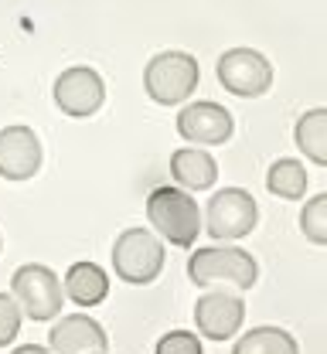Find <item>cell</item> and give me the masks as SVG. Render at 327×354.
Returning <instances> with one entry per match:
<instances>
[{"instance_id": "e0dca14e", "label": "cell", "mask_w": 327, "mask_h": 354, "mask_svg": "<svg viewBox=\"0 0 327 354\" xmlns=\"http://www.w3.org/2000/svg\"><path fill=\"white\" fill-rule=\"evenodd\" d=\"M266 187H270V194H277V198L300 201L303 191H307V171H303V164L293 160V157L277 160V164L270 167V174H266Z\"/></svg>"}, {"instance_id": "277c9868", "label": "cell", "mask_w": 327, "mask_h": 354, "mask_svg": "<svg viewBox=\"0 0 327 354\" xmlns=\"http://www.w3.org/2000/svg\"><path fill=\"white\" fill-rule=\"evenodd\" d=\"M164 269V242L147 228H127L113 242V272L123 283L147 286Z\"/></svg>"}, {"instance_id": "9c48e42d", "label": "cell", "mask_w": 327, "mask_h": 354, "mask_svg": "<svg viewBox=\"0 0 327 354\" xmlns=\"http://www.w3.org/2000/svg\"><path fill=\"white\" fill-rule=\"evenodd\" d=\"M242 320H245V300L239 293L212 290L194 304V327L208 341H229L232 334H239Z\"/></svg>"}, {"instance_id": "4fadbf2b", "label": "cell", "mask_w": 327, "mask_h": 354, "mask_svg": "<svg viewBox=\"0 0 327 354\" xmlns=\"http://www.w3.org/2000/svg\"><path fill=\"white\" fill-rule=\"evenodd\" d=\"M171 177L185 191H208L218 180V164L212 153H205L198 147H181L171 153Z\"/></svg>"}, {"instance_id": "5bb4252c", "label": "cell", "mask_w": 327, "mask_h": 354, "mask_svg": "<svg viewBox=\"0 0 327 354\" xmlns=\"http://www.w3.org/2000/svg\"><path fill=\"white\" fill-rule=\"evenodd\" d=\"M62 293L68 300H75L79 307H95L109 293V276H106L102 266H95V263H75V266H68V272H65Z\"/></svg>"}, {"instance_id": "ba28073f", "label": "cell", "mask_w": 327, "mask_h": 354, "mask_svg": "<svg viewBox=\"0 0 327 354\" xmlns=\"http://www.w3.org/2000/svg\"><path fill=\"white\" fill-rule=\"evenodd\" d=\"M55 106L65 113V116H75V120H86L95 116L99 106L106 102V82L102 75L89 68V65H72L65 68L58 79H55Z\"/></svg>"}, {"instance_id": "9a60e30c", "label": "cell", "mask_w": 327, "mask_h": 354, "mask_svg": "<svg viewBox=\"0 0 327 354\" xmlns=\"http://www.w3.org/2000/svg\"><path fill=\"white\" fill-rule=\"evenodd\" d=\"M293 140L303 150L307 160H314L317 167H327V109L317 106L310 113H303L293 127Z\"/></svg>"}, {"instance_id": "7c38bea8", "label": "cell", "mask_w": 327, "mask_h": 354, "mask_svg": "<svg viewBox=\"0 0 327 354\" xmlns=\"http://www.w3.org/2000/svg\"><path fill=\"white\" fill-rule=\"evenodd\" d=\"M48 344H51V354H106L109 337L93 317L72 313V317H62L51 327Z\"/></svg>"}, {"instance_id": "7402d4cb", "label": "cell", "mask_w": 327, "mask_h": 354, "mask_svg": "<svg viewBox=\"0 0 327 354\" xmlns=\"http://www.w3.org/2000/svg\"><path fill=\"white\" fill-rule=\"evenodd\" d=\"M0 249H3V239H0Z\"/></svg>"}, {"instance_id": "3957f363", "label": "cell", "mask_w": 327, "mask_h": 354, "mask_svg": "<svg viewBox=\"0 0 327 354\" xmlns=\"http://www.w3.org/2000/svg\"><path fill=\"white\" fill-rule=\"evenodd\" d=\"M201 68L187 51H160L143 68V88L157 106H181L194 95Z\"/></svg>"}, {"instance_id": "ffe728a7", "label": "cell", "mask_w": 327, "mask_h": 354, "mask_svg": "<svg viewBox=\"0 0 327 354\" xmlns=\"http://www.w3.org/2000/svg\"><path fill=\"white\" fill-rule=\"evenodd\" d=\"M21 330V307L14 297H3L0 293V348H7Z\"/></svg>"}, {"instance_id": "44dd1931", "label": "cell", "mask_w": 327, "mask_h": 354, "mask_svg": "<svg viewBox=\"0 0 327 354\" xmlns=\"http://www.w3.org/2000/svg\"><path fill=\"white\" fill-rule=\"evenodd\" d=\"M10 354H51L48 348H41V344H21L17 351H10Z\"/></svg>"}, {"instance_id": "6da1fadb", "label": "cell", "mask_w": 327, "mask_h": 354, "mask_svg": "<svg viewBox=\"0 0 327 354\" xmlns=\"http://www.w3.org/2000/svg\"><path fill=\"white\" fill-rule=\"evenodd\" d=\"M147 218L157 228L160 239H167L178 249H191L201 232V212L194 194L185 187H153L147 198Z\"/></svg>"}, {"instance_id": "30bf717a", "label": "cell", "mask_w": 327, "mask_h": 354, "mask_svg": "<svg viewBox=\"0 0 327 354\" xmlns=\"http://www.w3.org/2000/svg\"><path fill=\"white\" fill-rule=\"evenodd\" d=\"M232 113L218 102H191L178 113V133L194 147H222L232 140Z\"/></svg>"}, {"instance_id": "52a82bcc", "label": "cell", "mask_w": 327, "mask_h": 354, "mask_svg": "<svg viewBox=\"0 0 327 354\" xmlns=\"http://www.w3.org/2000/svg\"><path fill=\"white\" fill-rule=\"evenodd\" d=\"M215 75L222 88H229L239 99H256V95H266L273 86V65L263 51L256 48H229L218 65H215Z\"/></svg>"}, {"instance_id": "2e32d148", "label": "cell", "mask_w": 327, "mask_h": 354, "mask_svg": "<svg viewBox=\"0 0 327 354\" xmlns=\"http://www.w3.org/2000/svg\"><path fill=\"white\" fill-rule=\"evenodd\" d=\"M232 354H300V348L283 327H252Z\"/></svg>"}, {"instance_id": "d6986e66", "label": "cell", "mask_w": 327, "mask_h": 354, "mask_svg": "<svg viewBox=\"0 0 327 354\" xmlns=\"http://www.w3.org/2000/svg\"><path fill=\"white\" fill-rule=\"evenodd\" d=\"M153 354H205L201 341L191 334V330H171L157 341V351Z\"/></svg>"}, {"instance_id": "8992f818", "label": "cell", "mask_w": 327, "mask_h": 354, "mask_svg": "<svg viewBox=\"0 0 327 354\" xmlns=\"http://www.w3.org/2000/svg\"><path fill=\"white\" fill-rule=\"evenodd\" d=\"M259 221L256 198L242 187H222L218 194H212L208 208H205V228L215 242H235L245 239Z\"/></svg>"}, {"instance_id": "7a4b0ae2", "label": "cell", "mask_w": 327, "mask_h": 354, "mask_svg": "<svg viewBox=\"0 0 327 354\" xmlns=\"http://www.w3.org/2000/svg\"><path fill=\"white\" fill-rule=\"evenodd\" d=\"M187 276L194 286H232V290H252L259 266L239 245H205L194 249L187 259Z\"/></svg>"}, {"instance_id": "5b68a950", "label": "cell", "mask_w": 327, "mask_h": 354, "mask_svg": "<svg viewBox=\"0 0 327 354\" xmlns=\"http://www.w3.org/2000/svg\"><path fill=\"white\" fill-rule=\"evenodd\" d=\"M10 293L17 300V307L24 310L35 324H45V320H55L62 313V283L58 276L41 263H28L21 266L10 279Z\"/></svg>"}, {"instance_id": "8fae6325", "label": "cell", "mask_w": 327, "mask_h": 354, "mask_svg": "<svg viewBox=\"0 0 327 354\" xmlns=\"http://www.w3.org/2000/svg\"><path fill=\"white\" fill-rule=\"evenodd\" d=\"M41 171V140L31 127H3L0 130V177L3 180H31Z\"/></svg>"}, {"instance_id": "ac0fdd59", "label": "cell", "mask_w": 327, "mask_h": 354, "mask_svg": "<svg viewBox=\"0 0 327 354\" xmlns=\"http://www.w3.org/2000/svg\"><path fill=\"white\" fill-rule=\"evenodd\" d=\"M300 232L314 242L327 245V194H314L300 212Z\"/></svg>"}]
</instances>
